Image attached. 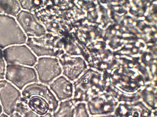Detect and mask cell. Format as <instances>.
Masks as SVG:
<instances>
[{
  "label": "cell",
  "mask_w": 157,
  "mask_h": 117,
  "mask_svg": "<svg viewBox=\"0 0 157 117\" xmlns=\"http://www.w3.org/2000/svg\"><path fill=\"white\" fill-rule=\"evenodd\" d=\"M21 94L20 101L41 116L53 114L59 103L49 86L39 82L26 86L22 90Z\"/></svg>",
  "instance_id": "6da1fadb"
},
{
  "label": "cell",
  "mask_w": 157,
  "mask_h": 117,
  "mask_svg": "<svg viewBox=\"0 0 157 117\" xmlns=\"http://www.w3.org/2000/svg\"><path fill=\"white\" fill-rule=\"evenodd\" d=\"M26 45L38 58H59L65 53L62 37L47 33L39 37H28Z\"/></svg>",
  "instance_id": "7a4b0ae2"
},
{
  "label": "cell",
  "mask_w": 157,
  "mask_h": 117,
  "mask_svg": "<svg viewBox=\"0 0 157 117\" xmlns=\"http://www.w3.org/2000/svg\"><path fill=\"white\" fill-rule=\"evenodd\" d=\"M27 39L15 18L0 15V48L26 44Z\"/></svg>",
  "instance_id": "3957f363"
},
{
  "label": "cell",
  "mask_w": 157,
  "mask_h": 117,
  "mask_svg": "<svg viewBox=\"0 0 157 117\" xmlns=\"http://www.w3.org/2000/svg\"><path fill=\"white\" fill-rule=\"evenodd\" d=\"M89 74H82L75 81L73 82L74 95L72 98L75 104L88 102L90 100L105 91L103 83L98 78Z\"/></svg>",
  "instance_id": "277c9868"
},
{
  "label": "cell",
  "mask_w": 157,
  "mask_h": 117,
  "mask_svg": "<svg viewBox=\"0 0 157 117\" xmlns=\"http://www.w3.org/2000/svg\"><path fill=\"white\" fill-rule=\"evenodd\" d=\"M5 79L21 91L31 83L39 82L33 67L18 64L6 65Z\"/></svg>",
  "instance_id": "5b68a950"
},
{
  "label": "cell",
  "mask_w": 157,
  "mask_h": 117,
  "mask_svg": "<svg viewBox=\"0 0 157 117\" xmlns=\"http://www.w3.org/2000/svg\"><path fill=\"white\" fill-rule=\"evenodd\" d=\"M7 65L18 64L33 67L38 58L26 44L11 46L3 50Z\"/></svg>",
  "instance_id": "8992f818"
},
{
  "label": "cell",
  "mask_w": 157,
  "mask_h": 117,
  "mask_svg": "<svg viewBox=\"0 0 157 117\" xmlns=\"http://www.w3.org/2000/svg\"><path fill=\"white\" fill-rule=\"evenodd\" d=\"M33 68L37 73L39 83L48 86L62 74L58 58L54 57L38 58L37 63Z\"/></svg>",
  "instance_id": "52a82bcc"
},
{
  "label": "cell",
  "mask_w": 157,
  "mask_h": 117,
  "mask_svg": "<svg viewBox=\"0 0 157 117\" xmlns=\"http://www.w3.org/2000/svg\"><path fill=\"white\" fill-rule=\"evenodd\" d=\"M21 97V91L17 87L5 79L0 80V102L3 112L10 116L16 112Z\"/></svg>",
  "instance_id": "ba28073f"
},
{
  "label": "cell",
  "mask_w": 157,
  "mask_h": 117,
  "mask_svg": "<svg viewBox=\"0 0 157 117\" xmlns=\"http://www.w3.org/2000/svg\"><path fill=\"white\" fill-rule=\"evenodd\" d=\"M87 107L92 115H108L114 112L119 101L113 94L103 92L88 101Z\"/></svg>",
  "instance_id": "9c48e42d"
},
{
  "label": "cell",
  "mask_w": 157,
  "mask_h": 117,
  "mask_svg": "<svg viewBox=\"0 0 157 117\" xmlns=\"http://www.w3.org/2000/svg\"><path fill=\"white\" fill-rule=\"evenodd\" d=\"M15 19L28 37H39L47 33L44 25L32 12L21 10Z\"/></svg>",
  "instance_id": "30bf717a"
},
{
  "label": "cell",
  "mask_w": 157,
  "mask_h": 117,
  "mask_svg": "<svg viewBox=\"0 0 157 117\" xmlns=\"http://www.w3.org/2000/svg\"><path fill=\"white\" fill-rule=\"evenodd\" d=\"M115 117H151L152 110L141 101L121 103L114 111Z\"/></svg>",
  "instance_id": "8fae6325"
},
{
  "label": "cell",
  "mask_w": 157,
  "mask_h": 117,
  "mask_svg": "<svg viewBox=\"0 0 157 117\" xmlns=\"http://www.w3.org/2000/svg\"><path fill=\"white\" fill-rule=\"evenodd\" d=\"M80 57L71 56L66 53L58 58L62 70L63 76L72 82L76 80L83 72L81 71Z\"/></svg>",
  "instance_id": "7c38bea8"
},
{
  "label": "cell",
  "mask_w": 157,
  "mask_h": 117,
  "mask_svg": "<svg viewBox=\"0 0 157 117\" xmlns=\"http://www.w3.org/2000/svg\"><path fill=\"white\" fill-rule=\"evenodd\" d=\"M48 86L59 102L72 98L73 97V82L62 75L55 79Z\"/></svg>",
  "instance_id": "4fadbf2b"
},
{
  "label": "cell",
  "mask_w": 157,
  "mask_h": 117,
  "mask_svg": "<svg viewBox=\"0 0 157 117\" xmlns=\"http://www.w3.org/2000/svg\"><path fill=\"white\" fill-rule=\"evenodd\" d=\"M76 105L72 98L60 101L52 117H74Z\"/></svg>",
  "instance_id": "5bb4252c"
},
{
  "label": "cell",
  "mask_w": 157,
  "mask_h": 117,
  "mask_svg": "<svg viewBox=\"0 0 157 117\" xmlns=\"http://www.w3.org/2000/svg\"><path fill=\"white\" fill-rule=\"evenodd\" d=\"M21 10L19 1L0 0V15L16 18Z\"/></svg>",
  "instance_id": "9a60e30c"
},
{
  "label": "cell",
  "mask_w": 157,
  "mask_h": 117,
  "mask_svg": "<svg viewBox=\"0 0 157 117\" xmlns=\"http://www.w3.org/2000/svg\"><path fill=\"white\" fill-rule=\"evenodd\" d=\"M140 92L141 98L152 111H157V94L156 87H144Z\"/></svg>",
  "instance_id": "2e32d148"
},
{
  "label": "cell",
  "mask_w": 157,
  "mask_h": 117,
  "mask_svg": "<svg viewBox=\"0 0 157 117\" xmlns=\"http://www.w3.org/2000/svg\"><path fill=\"white\" fill-rule=\"evenodd\" d=\"M23 10L35 13L42 8H44L45 2L43 1H19Z\"/></svg>",
  "instance_id": "e0dca14e"
},
{
  "label": "cell",
  "mask_w": 157,
  "mask_h": 117,
  "mask_svg": "<svg viewBox=\"0 0 157 117\" xmlns=\"http://www.w3.org/2000/svg\"><path fill=\"white\" fill-rule=\"evenodd\" d=\"M22 117H52V114L41 116L32 111L23 102L20 101L17 105L16 112Z\"/></svg>",
  "instance_id": "ac0fdd59"
},
{
  "label": "cell",
  "mask_w": 157,
  "mask_h": 117,
  "mask_svg": "<svg viewBox=\"0 0 157 117\" xmlns=\"http://www.w3.org/2000/svg\"><path fill=\"white\" fill-rule=\"evenodd\" d=\"M74 117H89L86 104L79 102L76 104Z\"/></svg>",
  "instance_id": "d6986e66"
},
{
  "label": "cell",
  "mask_w": 157,
  "mask_h": 117,
  "mask_svg": "<svg viewBox=\"0 0 157 117\" xmlns=\"http://www.w3.org/2000/svg\"><path fill=\"white\" fill-rule=\"evenodd\" d=\"M6 64L3 54V50L0 48V80L5 79Z\"/></svg>",
  "instance_id": "ffe728a7"
},
{
  "label": "cell",
  "mask_w": 157,
  "mask_h": 117,
  "mask_svg": "<svg viewBox=\"0 0 157 117\" xmlns=\"http://www.w3.org/2000/svg\"><path fill=\"white\" fill-rule=\"evenodd\" d=\"M10 117H22L19 113L17 112H15L12 115H10Z\"/></svg>",
  "instance_id": "44dd1931"
},
{
  "label": "cell",
  "mask_w": 157,
  "mask_h": 117,
  "mask_svg": "<svg viewBox=\"0 0 157 117\" xmlns=\"http://www.w3.org/2000/svg\"><path fill=\"white\" fill-rule=\"evenodd\" d=\"M0 117H10V116L9 115H6V114L3 112L2 114H1V115H0Z\"/></svg>",
  "instance_id": "7402d4cb"
},
{
  "label": "cell",
  "mask_w": 157,
  "mask_h": 117,
  "mask_svg": "<svg viewBox=\"0 0 157 117\" xmlns=\"http://www.w3.org/2000/svg\"><path fill=\"white\" fill-rule=\"evenodd\" d=\"M91 117H115V116H114V115H105V116Z\"/></svg>",
  "instance_id": "603a6c76"
},
{
  "label": "cell",
  "mask_w": 157,
  "mask_h": 117,
  "mask_svg": "<svg viewBox=\"0 0 157 117\" xmlns=\"http://www.w3.org/2000/svg\"><path fill=\"white\" fill-rule=\"evenodd\" d=\"M3 113V110L2 105H1V102H0V115Z\"/></svg>",
  "instance_id": "cb8c5ba5"
},
{
  "label": "cell",
  "mask_w": 157,
  "mask_h": 117,
  "mask_svg": "<svg viewBox=\"0 0 157 117\" xmlns=\"http://www.w3.org/2000/svg\"><path fill=\"white\" fill-rule=\"evenodd\" d=\"M147 60L148 61L150 59V58L149 56H147L146 57Z\"/></svg>",
  "instance_id": "d4e9b609"
},
{
  "label": "cell",
  "mask_w": 157,
  "mask_h": 117,
  "mask_svg": "<svg viewBox=\"0 0 157 117\" xmlns=\"http://www.w3.org/2000/svg\"><path fill=\"white\" fill-rule=\"evenodd\" d=\"M139 41L140 42H142V43H144V41H143V40H139Z\"/></svg>",
  "instance_id": "484cf974"
},
{
  "label": "cell",
  "mask_w": 157,
  "mask_h": 117,
  "mask_svg": "<svg viewBox=\"0 0 157 117\" xmlns=\"http://www.w3.org/2000/svg\"><path fill=\"white\" fill-rule=\"evenodd\" d=\"M92 69H93L94 71H96V69H94V68H92Z\"/></svg>",
  "instance_id": "4316f807"
},
{
  "label": "cell",
  "mask_w": 157,
  "mask_h": 117,
  "mask_svg": "<svg viewBox=\"0 0 157 117\" xmlns=\"http://www.w3.org/2000/svg\"><path fill=\"white\" fill-rule=\"evenodd\" d=\"M116 58H120V56H119V55H116Z\"/></svg>",
  "instance_id": "83f0119b"
},
{
  "label": "cell",
  "mask_w": 157,
  "mask_h": 117,
  "mask_svg": "<svg viewBox=\"0 0 157 117\" xmlns=\"http://www.w3.org/2000/svg\"><path fill=\"white\" fill-rule=\"evenodd\" d=\"M146 48H147L146 46H145V47H144V51H145V50H146Z\"/></svg>",
  "instance_id": "f1b7e54d"
},
{
  "label": "cell",
  "mask_w": 157,
  "mask_h": 117,
  "mask_svg": "<svg viewBox=\"0 0 157 117\" xmlns=\"http://www.w3.org/2000/svg\"><path fill=\"white\" fill-rule=\"evenodd\" d=\"M112 58V56H110L109 57V59H111Z\"/></svg>",
  "instance_id": "f546056e"
},
{
  "label": "cell",
  "mask_w": 157,
  "mask_h": 117,
  "mask_svg": "<svg viewBox=\"0 0 157 117\" xmlns=\"http://www.w3.org/2000/svg\"><path fill=\"white\" fill-rule=\"evenodd\" d=\"M139 44H138V43H137L136 45L137 46H138Z\"/></svg>",
  "instance_id": "4dcf8cb0"
},
{
  "label": "cell",
  "mask_w": 157,
  "mask_h": 117,
  "mask_svg": "<svg viewBox=\"0 0 157 117\" xmlns=\"http://www.w3.org/2000/svg\"><path fill=\"white\" fill-rule=\"evenodd\" d=\"M148 14V12H146L145 15V16H147V15Z\"/></svg>",
  "instance_id": "1f68e13d"
},
{
  "label": "cell",
  "mask_w": 157,
  "mask_h": 117,
  "mask_svg": "<svg viewBox=\"0 0 157 117\" xmlns=\"http://www.w3.org/2000/svg\"><path fill=\"white\" fill-rule=\"evenodd\" d=\"M110 11H109V12H108V15H109V14H110Z\"/></svg>",
  "instance_id": "d6a6232c"
},
{
  "label": "cell",
  "mask_w": 157,
  "mask_h": 117,
  "mask_svg": "<svg viewBox=\"0 0 157 117\" xmlns=\"http://www.w3.org/2000/svg\"><path fill=\"white\" fill-rule=\"evenodd\" d=\"M109 40H108V41H106V44H108V43H109Z\"/></svg>",
  "instance_id": "836d02e7"
},
{
  "label": "cell",
  "mask_w": 157,
  "mask_h": 117,
  "mask_svg": "<svg viewBox=\"0 0 157 117\" xmlns=\"http://www.w3.org/2000/svg\"><path fill=\"white\" fill-rule=\"evenodd\" d=\"M99 27L101 28H102V26H101V25H100V26H99Z\"/></svg>",
  "instance_id": "e575fe53"
},
{
  "label": "cell",
  "mask_w": 157,
  "mask_h": 117,
  "mask_svg": "<svg viewBox=\"0 0 157 117\" xmlns=\"http://www.w3.org/2000/svg\"><path fill=\"white\" fill-rule=\"evenodd\" d=\"M147 69H148V70H149V68H148V67H147Z\"/></svg>",
  "instance_id": "d590c367"
},
{
  "label": "cell",
  "mask_w": 157,
  "mask_h": 117,
  "mask_svg": "<svg viewBox=\"0 0 157 117\" xmlns=\"http://www.w3.org/2000/svg\"><path fill=\"white\" fill-rule=\"evenodd\" d=\"M154 116H153L152 117H157V115H154Z\"/></svg>",
  "instance_id": "8d00e7d4"
},
{
  "label": "cell",
  "mask_w": 157,
  "mask_h": 117,
  "mask_svg": "<svg viewBox=\"0 0 157 117\" xmlns=\"http://www.w3.org/2000/svg\"><path fill=\"white\" fill-rule=\"evenodd\" d=\"M112 33H113V34H114V33H115V32H114V31H112Z\"/></svg>",
  "instance_id": "74e56055"
},
{
  "label": "cell",
  "mask_w": 157,
  "mask_h": 117,
  "mask_svg": "<svg viewBox=\"0 0 157 117\" xmlns=\"http://www.w3.org/2000/svg\"><path fill=\"white\" fill-rule=\"evenodd\" d=\"M133 25H134V26H135V25H136V23H134V24H133Z\"/></svg>",
  "instance_id": "f35d334b"
},
{
  "label": "cell",
  "mask_w": 157,
  "mask_h": 117,
  "mask_svg": "<svg viewBox=\"0 0 157 117\" xmlns=\"http://www.w3.org/2000/svg\"><path fill=\"white\" fill-rule=\"evenodd\" d=\"M133 9L136 10V8H133Z\"/></svg>",
  "instance_id": "ab89813d"
},
{
  "label": "cell",
  "mask_w": 157,
  "mask_h": 117,
  "mask_svg": "<svg viewBox=\"0 0 157 117\" xmlns=\"http://www.w3.org/2000/svg\"><path fill=\"white\" fill-rule=\"evenodd\" d=\"M130 66L132 67L133 66V65H130Z\"/></svg>",
  "instance_id": "60d3db41"
},
{
  "label": "cell",
  "mask_w": 157,
  "mask_h": 117,
  "mask_svg": "<svg viewBox=\"0 0 157 117\" xmlns=\"http://www.w3.org/2000/svg\"><path fill=\"white\" fill-rule=\"evenodd\" d=\"M124 42H125V43H127L128 41H124Z\"/></svg>",
  "instance_id": "b9f144b4"
},
{
  "label": "cell",
  "mask_w": 157,
  "mask_h": 117,
  "mask_svg": "<svg viewBox=\"0 0 157 117\" xmlns=\"http://www.w3.org/2000/svg\"><path fill=\"white\" fill-rule=\"evenodd\" d=\"M121 49V47H119L118 49Z\"/></svg>",
  "instance_id": "7bdbcfd3"
},
{
  "label": "cell",
  "mask_w": 157,
  "mask_h": 117,
  "mask_svg": "<svg viewBox=\"0 0 157 117\" xmlns=\"http://www.w3.org/2000/svg\"><path fill=\"white\" fill-rule=\"evenodd\" d=\"M123 41V40H122L121 41V42H122Z\"/></svg>",
  "instance_id": "ee69618b"
},
{
  "label": "cell",
  "mask_w": 157,
  "mask_h": 117,
  "mask_svg": "<svg viewBox=\"0 0 157 117\" xmlns=\"http://www.w3.org/2000/svg\"><path fill=\"white\" fill-rule=\"evenodd\" d=\"M87 68H88V69H89V67H88H88H87Z\"/></svg>",
  "instance_id": "f6af8a7d"
},
{
  "label": "cell",
  "mask_w": 157,
  "mask_h": 117,
  "mask_svg": "<svg viewBox=\"0 0 157 117\" xmlns=\"http://www.w3.org/2000/svg\"><path fill=\"white\" fill-rule=\"evenodd\" d=\"M155 37H157V35H155Z\"/></svg>",
  "instance_id": "bcb514c9"
}]
</instances>
